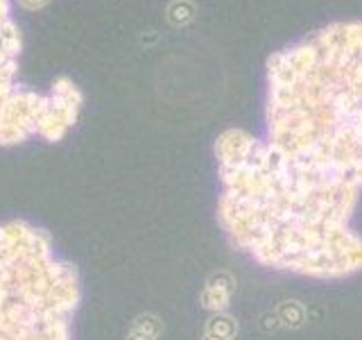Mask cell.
<instances>
[{
    "mask_svg": "<svg viewBox=\"0 0 362 340\" xmlns=\"http://www.w3.org/2000/svg\"><path fill=\"white\" fill-rule=\"evenodd\" d=\"M269 166L286 198L346 213L362 186V21L267 60Z\"/></svg>",
    "mask_w": 362,
    "mask_h": 340,
    "instance_id": "6da1fadb",
    "label": "cell"
},
{
    "mask_svg": "<svg viewBox=\"0 0 362 340\" xmlns=\"http://www.w3.org/2000/svg\"><path fill=\"white\" fill-rule=\"evenodd\" d=\"M258 147H260V141L252 139L240 157L233 159L229 164H222V181L226 186L224 200H222V213H226L231 218V230L256 215L254 202H252V170H254V159L258 154ZM260 222L263 220L256 218L254 222H249L245 230L238 232L235 238H240L238 243H243ZM326 245H328L326 241H290L286 254H283L286 266L294 270L322 272V275H326V272L335 270L333 259L328 254Z\"/></svg>",
    "mask_w": 362,
    "mask_h": 340,
    "instance_id": "7a4b0ae2",
    "label": "cell"
},
{
    "mask_svg": "<svg viewBox=\"0 0 362 340\" xmlns=\"http://www.w3.org/2000/svg\"><path fill=\"white\" fill-rule=\"evenodd\" d=\"M48 105V98L34 91L14 86L0 109V145L23 143L30 134H37V123Z\"/></svg>",
    "mask_w": 362,
    "mask_h": 340,
    "instance_id": "3957f363",
    "label": "cell"
},
{
    "mask_svg": "<svg viewBox=\"0 0 362 340\" xmlns=\"http://www.w3.org/2000/svg\"><path fill=\"white\" fill-rule=\"evenodd\" d=\"M77 111H79V107L73 105V102L50 96L48 105H45L41 118L37 123V134H41L43 139H48V141H62L68 128L75 125Z\"/></svg>",
    "mask_w": 362,
    "mask_h": 340,
    "instance_id": "277c9868",
    "label": "cell"
},
{
    "mask_svg": "<svg viewBox=\"0 0 362 340\" xmlns=\"http://www.w3.org/2000/svg\"><path fill=\"white\" fill-rule=\"evenodd\" d=\"M197 16V5L192 0H170L165 7V18L173 28H188Z\"/></svg>",
    "mask_w": 362,
    "mask_h": 340,
    "instance_id": "5b68a950",
    "label": "cell"
},
{
    "mask_svg": "<svg viewBox=\"0 0 362 340\" xmlns=\"http://www.w3.org/2000/svg\"><path fill=\"white\" fill-rule=\"evenodd\" d=\"M161 322H158L156 315H139L136 320L132 322V329H129V336L127 340H156L158 334H161Z\"/></svg>",
    "mask_w": 362,
    "mask_h": 340,
    "instance_id": "8992f818",
    "label": "cell"
},
{
    "mask_svg": "<svg viewBox=\"0 0 362 340\" xmlns=\"http://www.w3.org/2000/svg\"><path fill=\"white\" fill-rule=\"evenodd\" d=\"M0 50H3L7 57L14 60L16 55H21L23 50V39H21V30L14 21H5L0 26Z\"/></svg>",
    "mask_w": 362,
    "mask_h": 340,
    "instance_id": "52a82bcc",
    "label": "cell"
},
{
    "mask_svg": "<svg viewBox=\"0 0 362 340\" xmlns=\"http://www.w3.org/2000/svg\"><path fill=\"white\" fill-rule=\"evenodd\" d=\"M50 96L68 100V102H73V105H77V107H82V102H84L82 91H79L73 84V79H68V77H57L54 79V82H52V94Z\"/></svg>",
    "mask_w": 362,
    "mask_h": 340,
    "instance_id": "ba28073f",
    "label": "cell"
},
{
    "mask_svg": "<svg viewBox=\"0 0 362 340\" xmlns=\"http://www.w3.org/2000/svg\"><path fill=\"white\" fill-rule=\"evenodd\" d=\"M233 332H235V327L231 324V320H226V317H215V320H211V324H209V336L220 338V340L231 338Z\"/></svg>",
    "mask_w": 362,
    "mask_h": 340,
    "instance_id": "9c48e42d",
    "label": "cell"
},
{
    "mask_svg": "<svg viewBox=\"0 0 362 340\" xmlns=\"http://www.w3.org/2000/svg\"><path fill=\"white\" fill-rule=\"evenodd\" d=\"M18 5L23 9H30V11H39L43 7H48L50 5V0H18Z\"/></svg>",
    "mask_w": 362,
    "mask_h": 340,
    "instance_id": "30bf717a",
    "label": "cell"
},
{
    "mask_svg": "<svg viewBox=\"0 0 362 340\" xmlns=\"http://www.w3.org/2000/svg\"><path fill=\"white\" fill-rule=\"evenodd\" d=\"M7 16H9V3L7 0H0V26H3L5 21H9Z\"/></svg>",
    "mask_w": 362,
    "mask_h": 340,
    "instance_id": "8fae6325",
    "label": "cell"
},
{
    "mask_svg": "<svg viewBox=\"0 0 362 340\" xmlns=\"http://www.w3.org/2000/svg\"><path fill=\"white\" fill-rule=\"evenodd\" d=\"M206 340H220V338H213V336H206Z\"/></svg>",
    "mask_w": 362,
    "mask_h": 340,
    "instance_id": "7c38bea8",
    "label": "cell"
}]
</instances>
